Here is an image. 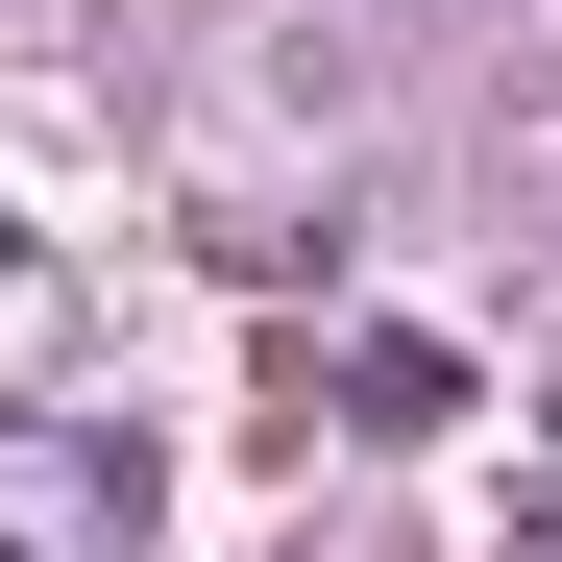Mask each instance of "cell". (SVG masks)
Instances as JSON below:
<instances>
[{"label": "cell", "mask_w": 562, "mask_h": 562, "mask_svg": "<svg viewBox=\"0 0 562 562\" xmlns=\"http://www.w3.org/2000/svg\"><path fill=\"white\" fill-rule=\"evenodd\" d=\"M440 416H464V342L367 318V342H342V440H440Z\"/></svg>", "instance_id": "2"}, {"label": "cell", "mask_w": 562, "mask_h": 562, "mask_svg": "<svg viewBox=\"0 0 562 562\" xmlns=\"http://www.w3.org/2000/svg\"><path fill=\"white\" fill-rule=\"evenodd\" d=\"M538 440H562V392H538Z\"/></svg>", "instance_id": "5"}, {"label": "cell", "mask_w": 562, "mask_h": 562, "mask_svg": "<svg viewBox=\"0 0 562 562\" xmlns=\"http://www.w3.org/2000/svg\"><path fill=\"white\" fill-rule=\"evenodd\" d=\"M0 562H147V440L123 416H0Z\"/></svg>", "instance_id": "1"}, {"label": "cell", "mask_w": 562, "mask_h": 562, "mask_svg": "<svg viewBox=\"0 0 562 562\" xmlns=\"http://www.w3.org/2000/svg\"><path fill=\"white\" fill-rule=\"evenodd\" d=\"M0 294H25V221H0Z\"/></svg>", "instance_id": "3"}, {"label": "cell", "mask_w": 562, "mask_h": 562, "mask_svg": "<svg viewBox=\"0 0 562 562\" xmlns=\"http://www.w3.org/2000/svg\"><path fill=\"white\" fill-rule=\"evenodd\" d=\"M514 562H562V514H538V538H514Z\"/></svg>", "instance_id": "4"}]
</instances>
